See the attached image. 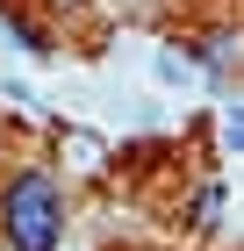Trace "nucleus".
<instances>
[{"mask_svg":"<svg viewBox=\"0 0 244 251\" xmlns=\"http://www.w3.org/2000/svg\"><path fill=\"white\" fill-rule=\"evenodd\" d=\"M7 230H15L22 251H51L57 237V201H51V179L22 173L15 187H7Z\"/></svg>","mask_w":244,"mask_h":251,"instance_id":"f257e3e1","label":"nucleus"},{"mask_svg":"<svg viewBox=\"0 0 244 251\" xmlns=\"http://www.w3.org/2000/svg\"><path fill=\"white\" fill-rule=\"evenodd\" d=\"M65 158H72L79 173H101V165H108V151H101V136H86V129H72V136H65Z\"/></svg>","mask_w":244,"mask_h":251,"instance_id":"f03ea898","label":"nucleus"}]
</instances>
